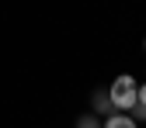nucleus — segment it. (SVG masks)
Masks as SVG:
<instances>
[{
	"label": "nucleus",
	"mask_w": 146,
	"mask_h": 128,
	"mask_svg": "<svg viewBox=\"0 0 146 128\" xmlns=\"http://www.w3.org/2000/svg\"><path fill=\"white\" fill-rule=\"evenodd\" d=\"M132 121H146V107H143V104L132 107Z\"/></svg>",
	"instance_id": "4"
},
{
	"label": "nucleus",
	"mask_w": 146,
	"mask_h": 128,
	"mask_svg": "<svg viewBox=\"0 0 146 128\" xmlns=\"http://www.w3.org/2000/svg\"><path fill=\"white\" fill-rule=\"evenodd\" d=\"M104 128H136V121H132V114H108Z\"/></svg>",
	"instance_id": "2"
},
{
	"label": "nucleus",
	"mask_w": 146,
	"mask_h": 128,
	"mask_svg": "<svg viewBox=\"0 0 146 128\" xmlns=\"http://www.w3.org/2000/svg\"><path fill=\"white\" fill-rule=\"evenodd\" d=\"M108 100H111V107H118V111H132V107L139 104V87L132 76H115L111 90H108Z\"/></svg>",
	"instance_id": "1"
},
{
	"label": "nucleus",
	"mask_w": 146,
	"mask_h": 128,
	"mask_svg": "<svg viewBox=\"0 0 146 128\" xmlns=\"http://www.w3.org/2000/svg\"><path fill=\"white\" fill-rule=\"evenodd\" d=\"M139 104H143V107H146V83H143V87H139Z\"/></svg>",
	"instance_id": "6"
},
{
	"label": "nucleus",
	"mask_w": 146,
	"mask_h": 128,
	"mask_svg": "<svg viewBox=\"0 0 146 128\" xmlns=\"http://www.w3.org/2000/svg\"><path fill=\"white\" fill-rule=\"evenodd\" d=\"M77 128H98V118H94V114H87V118H80Z\"/></svg>",
	"instance_id": "5"
},
{
	"label": "nucleus",
	"mask_w": 146,
	"mask_h": 128,
	"mask_svg": "<svg viewBox=\"0 0 146 128\" xmlns=\"http://www.w3.org/2000/svg\"><path fill=\"white\" fill-rule=\"evenodd\" d=\"M108 107H111V100H108V94H94V111L108 118Z\"/></svg>",
	"instance_id": "3"
}]
</instances>
